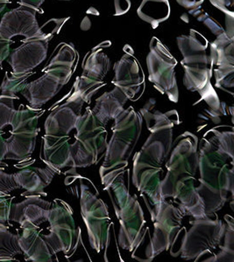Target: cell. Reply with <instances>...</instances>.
<instances>
[{
  "instance_id": "obj_16",
  "label": "cell",
  "mask_w": 234,
  "mask_h": 262,
  "mask_svg": "<svg viewBox=\"0 0 234 262\" xmlns=\"http://www.w3.org/2000/svg\"><path fill=\"white\" fill-rule=\"evenodd\" d=\"M145 120L150 136L161 141L168 151H171L173 145V129L180 124V118L177 111L162 112L155 108V100L151 99L140 111Z\"/></svg>"
},
{
  "instance_id": "obj_20",
  "label": "cell",
  "mask_w": 234,
  "mask_h": 262,
  "mask_svg": "<svg viewBox=\"0 0 234 262\" xmlns=\"http://www.w3.org/2000/svg\"><path fill=\"white\" fill-rule=\"evenodd\" d=\"M21 227L18 244L26 259L33 262L53 261L54 253L42 237L39 226L25 222Z\"/></svg>"
},
{
  "instance_id": "obj_13",
  "label": "cell",
  "mask_w": 234,
  "mask_h": 262,
  "mask_svg": "<svg viewBox=\"0 0 234 262\" xmlns=\"http://www.w3.org/2000/svg\"><path fill=\"white\" fill-rule=\"evenodd\" d=\"M42 77L27 83L21 95L31 107L40 108L60 92L63 86L69 82L73 73L48 65L43 69Z\"/></svg>"
},
{
  "instance_id": "obj_31",
  "label": "cell",
  "mask_w": 234,
  "mask_h": 262,
  "mask_svg": "<svg viewBox=\"0 0 234 262\" xmlns=\"http://www.w3.org/2000/svg\"><path fill=\"white\" fill-rule=\"evenodd\" d=\"M33 75L32 72L26 74H16L6 72L3 82L0 86V96H7L16 99V95L21 92L27 85V80Z\"/></svg>"
},
{
  "instance_id": "obj_21",
  "label": "cell",
  "mask_w": 234,
  "mask_h": 262,
  "mask_svg": "<svg viewBox=\"0 0 234 262\" xmlns=\"http://www.w3.org/2000/svg\"><path fill=\"white\" fill-rule=\"evenodd\" d=\"M52 203L43 200L40 195H28L22 202L12 204L9 221L22 224L25 222L41 226L48 221Z\"/></svg>"
},
{
  "instance_id": "obj_6",
  "label": "cell",
  "mask_w": 234,
  "mask_h": 262,
  "mask_svg": "<svg viewBox=\"0 0 234 262\" xmlns=\"http://www.w3.org/2000/svg\"><path fill=\"white\" fill-rule=\"evenodd\" d=\"M75 129V140L71 143L73 169L98 164L104 158L108 143L105 126L87 108L78 119Z\"/></svg>"
},
{
  "instance_id": "obj_8",
  "label": "cell",
  "mask_w": 234,
  "mask_h": 262,
  "mask_svg": "<svg viewBox=\"0 0 234 262\" xmlns=\"http://www.w3.org/2000/svg\"><path fill=\"white\" fill-rule=\"evenodd\" d=\"M80 207L82 219L87 229L90 247L96 253H106L111 242V227L112 226L108 207L104 200L90 190V187L81 183Z\"/></svg>"
},
{
  "instance_id": "obj_43",
  "label": "cell",
  "mask_w": 234,
  "mask_h": 262,
  "mask_svg": "<svg viewBox=\"0 0 234 262\" xmlns=\"http://www.w3.org/2000/svg\"><path fill=\"white\" fill-rule=\"evenodd\" d=\"M9 0H0V12H2L6 8V5Z\"/></svg>"
},
{
  "instance_id": "obj_41",
  "label": "cell",
  "mask_w": 234,
  "mask_h": 262,
  "mask_svg": "<svg viewBox=\"0 0 234 262\" xmlns=\"http://www.w3.org/2000/svg\"><path fill=\"white\" fill-rule=\"evenodd\" d=\"M3 131H0V166L6 165L4 161L6 160V155L7 153V142L3 137Z\"/></svg>"
},
{
  "instance_id": "obj_25",
  "label": "cell",
  "mask_w": 234,
  "mask_h": 262,
  "mask_svg": "<svg viewBox=\"0 0 234 262\" xmlns=\"http://www.w3.org/2000/svg\"><path fill=\"white\" fill-rule=\"evenodd\" d=\"M38 133L39 130L12 131L11 137L6 139V160L23 161L30 157L35 149Z\"/></svg>"
},
{
  "instance_id": "obj_35",
  "label": "cell",
  "mask_w": 234,
  "mask_h": 262,
  "mask_svg": "<svg viewBox=\"0 0 234 262\" xmlns=\"http://www.w3.org/2000/svg\"><path fill=\"white\" fill-rule=\"evenodd\" d=\"M12 200L9 195H0V225H6L9 222L10 212Z\"/></svg>"
},
{
  "instance_id": "obj_30",
  "label": "cell",
  "mask_w": 234,
  "mask_h": 262,
  "mask_svg": "<svg viewBox=\"0 0 234 262\" xmlns=\"http://www.w3.org/2000/svg\"><path fill=\"white\" fill-rule=\"evenodd\" d=\"M21 253L18 234L12 233L6 225H0V260H12Z\"/></svg>"
},
{
  "instance_id": "obj_22",
  "label": "cell",
  "mask_w": 234,
  "mask_h": 262,
  "mask_svg": "<svg viewBox=\"0 0 234 262\" xmlns=\"http://www.w3.org/2000/svg\"><path fill=\"white\" fill-rule=\"evenodd\" d=\"M69 136L55 137L44 135L42 158L46 164L58 172L65 168H72L73 158Z\"/></svg>"
},
{
  "instance_id": "obj_14",
  "label": "cell",
  "mask_w": 234,
  "mask_h": 262,
  "mask_svg": "<svg viewBox=\"0 0 234 262\" xmlns=\"http://www.w3.org/2000/svg\"><path fill=\"white\" fill-rule=\"evenodd\" d=\"M37 12V10L24 6L6 12L0 21V35L8 40L16 36L24 37L25 40L40 38Z\"/></svg>"
},
{
  "instance_id": "obj_26",
  "label": "cell",
  "mask_w": 234,
  "mask_h": 262,
  "mask_svg": "<svg viewBox=\"0 0 234 262\" xmlns=\"http://www.w3.org/2000/svg\"><path fill=\"white\" fill-rule=\"evenodd\" d=\"M210 60L211 65L220 67H234V38L227 33L217 36L210 44Z\"/></svg>"
},
{
  "instance_id": "obj_32",
  "label": "cell",
  "mask_w": 234,
  "mask_h": 262,
  "mask_svg": "<svg viewBox=\"0 0 234 262\" xmlns=\"http://www.w3.org/2000/svg\"><path fill=\"white\" fill-rule=\"evenodd\" d=\"M216 86L225 92L231 93L234 86V67H220L214 69Z\"/></svg>"
},
{
  "instance_id": "obj_40",
  "label": "cell",
  "mask_w": 234,
  "mask_h": 262,
  "mask_svg": "<svg viewBox=\"0 0 234 262\" xmlns=\"http://www.w3.org/2000/svg\"><path fill=\"white\" fill-rule=\"evenodd\" d=\"M204 0H177L178 5L186 9H196L201 6Z\"/></svg>"
},
{
  "instance_id": "obj_29",
  "label": "cell",
  "mask_w": 234,
  "mask_h": 262,
  "mask_svg": "<svg viewBox=\"0 0 234 262\" xmlns=\"http://www.w3.org/2000/svg\"><path fill=\"white\" fill-rule=\"evenodd\" d=\"M177 46L183 57L205 53L208 40L194 29L189 31V35H181L177 39Z\"/></svg>"
},
{
  "instance_id": "obj_39",
  "label": "cell",
  "mask_w": 234,
  "mask_h": 262,
  "mask_svg": "<svg viewBox=\"0 0 234 262\" xmlns=\"http://www.w3.org/2000/svg\"><path fill=\"white\" fill-rule=\"evenodd\" d=\"M114 6L115 15H124L131 8V1L130 0H114Z\"/></svg>"
},
{
  "instance_id": "obj_38",
  "label": "cell",
  "mask_w": 234,
  "mask_h": 262,
  "mask_svg": "<svg viewBox=\"0 0 234 262\" xmlns=\"http://www.w3.org/2000/svg\"><path fill=\"white\" fill-rule=\"evenodd\" d=\"M10 45L11 40L4 39L2 36L0 35V67L2 63L9 57Z\"/></svg>"
},
{
  "instance_id": "obj_12",
  "label": "cell",
  "mask_w": 234,
  "mask_h": 262,
  "mask_svg": "<svg viewBox=\"0 0 234 262\" xmlns=\"http://www.w3.org/2000/svg\"><path fill=\"white\" fill-rule=\"evenodd\" d=\"M111 68V60L100 49H94L88 55L83 67L81 76L73 86V94L84 103L90 102L92 96L105 86V78Z\"/></svg>"
},
{
  "instance_id": "obj_15",
  "label": "cell",
  "mask_w": 234,
  "mask_h": 262,
  "mask_svg": "<svg viewBox=\"0 0 234 262\" xmlns=\"http://www.w3.org/2000/svg\"><path fill=\"white\" fill-rule=\"evenodd\" d=\"M112 83L126 95L130 101L141 98L145 90L144 73L138 60L132 54H126L114 65Z\"/></svg>"
},
{
  "instance_id": "obj_28",
  "label": "cell",
  "mask_w": 234,
  "mask_h": 262,
  "mask_svg": "<svg viewBox=\"0 0 234 262\" xmlns=\"http://www.w3.org/2000/svg\"><path fill=\"white\" fill-rule=\"evenodd\" d=\"M42 114L43 111L41 108L31 106L20 107L18 111H16L10 123L12 131L39 130L38 122Z\"/></svg>"
},
{
  "instance_id": "obj_10",
  "label": "cell",
  "mask_w": 234,
  "mask_h": 262,
  "mask_svg": "<svg viewBox=\"0 0 234 262\" xmlns=\"http://www.w3.org/2000/svg\"><path fill=\"white\" fill-rule=\"evenodd\" d=\"M191 228L185 232L180 249L174 256L186 260H198L207 253H211L217 247H220L225 237L226 225L210 216L194 219Z\"/></svg>"
},
{
  "instance_id": "obj_7",
  "label": "cell",
  "mask_w": 234,
  "mask_h": 262,
  "mask_svg": "<svg viewBox=\"0 0 234 262\" xmlns=\"http://www.w3.org/2000/svg\"><path fill=\"white\" fill-rule=\"evenodd\" d=\"M153 224V233L146 250L145 261H151L157 255L174 247L183 229V212L166 200L155 204H146Z\"/></svg>"
},
{
  "instance_id": "obj_33",
  "label": "cell",
  "mask_w": 234,
  "mask_h": 262,
  "mask_svg": "<svg viewBox=\"0 0 234 262\" xmlns=\"http://www.w3.org/2000/svg\"><path fill=\"white\" fill-rule=\"evenodd\" d=\"M15 112L14 98L0 96V131L6 126L10 125Z\"/></svg>"
},
{
  "instance_id": "obj_9",
  "label": "cell",
  "mask_w": 234,
  "mask_h": 262,
  "mask_svg": "<svg viewBox=\"0 0 234 262\" xmlns=\"http://www.w3.org/2000/svg\"><path fill=\"white\" fill-rule=\"evenodd\" d=\"M49 232L42 234L54 254L63 253L72 256L81 242V230L76 227L71 206L62 200L52 203L48 217Z\"/></svg>"
},
{
  "instance_id": "obj_19",
  "label": "cell",
  "mask_w": 234,
  "mask_h": 262,
  "mask_svg": "<svg viewBox=\"0 0 234 262\" xmlns=\"http://www.w3.org/2000/svg\"><path fill=\"white\" fill-rule=\"evenodd\" d=\"M48 39L43 38L25 40L9 55L8 62L12 67V72L26 74L42 64L48 55Z\"/></svg>"
},
{
  "instance_id": "obj_4",
  "label": "cell",
  "mask_w": 234,
  "mask_h": 262,
  "mask_svg": "<svg viewBox=\"0 0 234 262\" xmlns=\"http://www.w3.org/2000/svg\"><path fill=\"white\" fill-rule=\"evenodd\" d=\"M169 153L161 141L149 136L133 157L132 184L143 199L152 205L163 200L161 195V177Z\"/></svg>"
},
{
  "instance_id": "obj_18",
  "label": "cell",
  "mask_w": 234,
  "mask_h": 262,
  "mask_svg": "<svg viewBox=\"0 0 234 262\" xmlns=\"http://www.w3.org/2000/svg\"><path fill=\"white\" fill-rule=\"evenodd\" d=\"M181 63L184 69L183 84L187 90L202 95L212 86L210 78L212 76L213 66L210 63L207 52L183 57Z\"/></svg>"
},
{
  "instance_id": "obj_36",
  "label": "cell",
  "mask_w": 234,
  "mask_h": 262,
  "mask_svg": "<svg viewBox=\"0 0 234 262\" xmlns=\"http://www.w3.org/2000/svg\"><path fill=\"white\" fill-rule=\"evenodd\" d=\"M197 9H198V8L193 10H194L196 13L198 14ZM199 14H200V16L198 15V20L201 21L205 26H207V27H209V29H210L215 35L218 36L219 35V34H221V33H225V31L223 29L222 27H221L219 23H217L216 21L214 20L213 18H211L209 14L204 13V12L200 13V12H199Z\"/></svg>"
},
{
  "instance_id": "obj_17",
  "label": "cell",
  "mask_w": 234,
  "mask_h": 262,
  "mask_svg": "<svg viewBox=\"0 0 234 262\" xmlns=\"http://www.w3.org/2000/svg\"><path fill=\"white\" fill-rule=\"evenodd\" d=\"M84 102L71 94L63 104L54 107L46 119L45 134L55 137L69 136L75 128Z\"/></svg>"
},
{
  "instance_id": "obj_1",
  "label": "cell",
  "mask_w": 234,
  "mask_h": 262,
  "mask_svg": "<svg viewBox=\"0 0 234 262\" xmlns=\"http://www.w3.org/2000/svg\"><path fill=\"white\" fill-rule=\"evenodd\" d=\"M198 193L207 216L214 214L233 195V154L216 146L210 140L198 143Z\"/></svg>"
},
{
  "instance_id": "obj_2",
  "label": "cell",
  "mask_w": 234,
  "mask_h": 262,
  "mask_svg": "<svg viewBox=\"0 0 234 262\" xmlns=\"http://www.w3.org/2000/svg\"><path fill=\"white\" fill-rule=\"evenodd\" d=\"M112 135L108 141L99 173L104 185L129 172L127 166L142 130L143 118L133 107L124 110L115 118Z\"/></svg>"
},
{
  "instance_id": "obj_42",
  "label": "cell",
  "mask_w": 234,
  "mask_h": 262,
  "mask_svg": "<svg viewBox=\"0 0 234 262\" xmlns=\"http://www.w3.org/2000/svg\"><path fill=\"white\" fill-rule=\"evenodd\" d=\"M45 0H20V3L21 6H28L31 8L37 10L39 12H42V11L40 10L42 4L44 3Z\"/></svg>"
},
{
  "instance_id": "obj_27",
  "label": "cell",
  "mask_w": 234,
  "mask_h": 262,
  "mask_svg": "<svg viewBox=\"0 0 234 262\" xmlns=\"http://www.w3.org/2000/svg\"><path fill=\"white\" fill-rule=\"evenodd\" d=\"M137 14L141 19L156 28L170 15L168 0H142Z\"/></svg>"
},
{
  "instance_id": "obj_37",
  "label": "cell",
  "mask_w": 234,
  "mask_h": 262,
  "mask_svg": "<svg viewBox=\"0 0 234 262\" xmlns=\"http://www.w3.org/2000/svg\"><path fill=\"white\" fill-rule=\"evenodd\" d=\"M210 4L225 14L233 16L234 0H209Z\"/></svg>"
},
{
  "instance_id": "obj_3",
  "label": "cell",
  "mask_w": 234,
  "mask_h": 262,
  "mask_svg": "<svg viewBox=\"0 0 234 262\" xmlns=\"http://www.w3.org/2000/svg\"><path fill=\"white\" fill-rule=\"evenodd\" d=\"M125 175L118 177L104 186L120 222L119 245L124 250L134 252L144 242L147 234L146 221L140 203L130 194Z\"/></svg>"
},
{
  "instance_id": "obj_24",
  "label": "cell",
  "mask_w": 234,
  "mask_h": 262,
  "mask_svg": "<svg viewBox=\"0 0 234 262\" xmlns=\"http://www.w3.org/2000/svg\"><path fill=\"white\" fill-rule=\"evenodd\" d=\"M127 101L128 98L126 95L115 86L114 90L105 92L96 99L95 106L91 111L99 122L105 126L109 121L114 120L125 110L124 107Z\"/></svg>"
},
{
  "instance_id": "obj_5",
  "label": "cell",
  "mask_w": 234,
  "mask_h": 262,
  "mask_svg": "<svg viewBox=\"0 0 234 262\" xmlns=\"http://www.w3.org/2000/svg\"><path fill=\"white\" fill-rule=\"evenodd\" d=\"M198 137L190 132L181 135L173 143L165 164L167 173L161 183L163 200L170 198L174 189L183 182L196 179L198 170Z\"/></svg>"
},
{
  "instance_id": "obj_23",
  "label": "cell",
  "mask_w": 234,
  "mask_h": 262,
  "mask_svg": "<svg viewBox=\"0 0 234 262\" xmlns=\"http://www.w3.org/2000/svg\"><path fill=\"white\" fill-rule=\"evenodd\" d=\"M50 167L27 166L14 174L18 187L25 190L22 196L44 195V190L50 185L55 174Z\"/></svg>"
},
{
  "instance_id": "obj_34",
  "label": "cell",
  "mask_w": 234,
  "mask_h": 262,
  "mask_svg": "<svg viewBox=\"0 0 234 262\" xmlns=\"http://www.w3.org/2000/svg\"><path fill=\"white\" fill-rule=\"evenodd\" d=\"M20 189L14 174H8L0 168V195H9L10 192Z\"/></svg>"
},
{
  "instance_id": "obj_11",
  "label": "cell",
  "mask_w": 234,
  "mask_h": 262,
  "mask_svg": "<svg viewBox=\"0 0 234 262\" xmlns=\"http://www.w3.org/2000/svg\"><path fill=\"white\" fill-rule=\"evenodd\" d=\"M177 61L168 48L153 37L147 56L148 80L160 93L168 96L173 102L179 100L176 67Z\"/></svg>"
}]
</instances>
